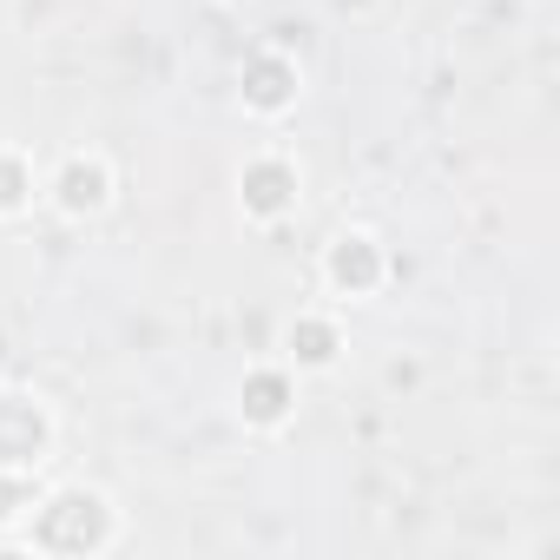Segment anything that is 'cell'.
Here are the masks:
<instances>
[{"label": "cell", "mask_w": 560, "mask_h": 560, "mask_svg": "<svg viewBox=\"0 0 560 560\" xmlns=\"http://www.w3.org/2000/svg\"><path fill=\"white\" fill-rule=\"evenodd\" d=\"M47 448V409L34 396L0 389V475H27Z\"/></svg>", "instance_id": "obj_1"}, {"label": "cell", "mask_w": 560, "mask_h": 560, "mask_svg": "<svg viewBox=\"0 0 560 560\" xmlns=\"http://www.w3.org/2000/svg\"><path fill=\"white\" fill-rule=\"evenodd\" d=\"M324 277L343 291V298H370L376 291V277H383V257H376V237L370 231H343L324 257Z\"/></svg>", "instance_id": "obj_2"}, {"label": "cell", "mask_w": 560, "mask_h": 560, "mask_svg": "<svg viewBox=\"0 0 560 560\" xmlns=\"http://www.w3.org/2000/svg\"><path fill=\"white\" fill-rule=\"evenodd\" d=\"M113 198V172H106V159H67L60 165V178H54V205L67 211V218H86V211H100Z\"/></svg>", "instance_id": "obj_3"}, {"label": "cell", "mask_w": 560, "mask_h": 560, "mask_svg": "<svg viewBox=\"0 0 560 560\" xmlns=\"http://www.w3.org/2000/svg\"><path fill=\"white\" fill-rule=\"evenodd\" d=\"M298 67L284 60V54H257L250 67H244V106L250 113H284L291 100H298Z\"/></svg>", "instance_id": "obj_4"}, {"label": "cell", "mask_w": 560, "mask_h": 560, "mask_svg": "<svg viewBox=\"0 0 560 560\" xmlns=\"http://www.w3.org/2000/svg\"><path fill=\"white\" fill-rule=\"evenodd\" d=\"M298 205V172L284 159H257L244 172V211L250 218H277V211H291Z\"/></svg>", "instance_id": "obj_5"}, {"label": "cell", "mask_w": 560, "mask_h": 560, "mask_svg": "<svg viewBox=\"0 0 560 560\" xmlns=\"http://www.w3.org/2000/svg\"><path fill=\"white\" fill-rule=\"evenodd\" d=\"M291 402H298V389H291L284 370H257L244 383V422H257V429H277V422L291 416Z\"/></svg>", "instance_id": "obj_6"}, {"label": "cell", "mask_w": 560, "mask_h": 560, "mask_svg": "<svg viewBox=\"0 0 560 560\" xmlns=\"http://www.w3.org/2000/svg\"><path fill=\"white\" fill-rule=\"evenodd\" d=\"M291 357L311 363V370L337 363V330H330V324H298V330H291Z\"/></svg>", "instance_id": "obj_7"}, {"label": "cell", "mask_w": 560, "mask_h": 560, "mask_svg": "<svg viewBox=\"0 0 560 560\" xmlns=\"http://www.w3.org/2000/svg\"><path fill=\"white\" fill-rule=\"evenodd\" d=\"M27 198H34V178H27V165L0 152V218H8V211H21Z\"/></svg>", "instance_id": "obj_8"}]
</instances>
